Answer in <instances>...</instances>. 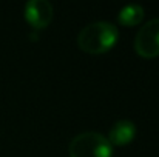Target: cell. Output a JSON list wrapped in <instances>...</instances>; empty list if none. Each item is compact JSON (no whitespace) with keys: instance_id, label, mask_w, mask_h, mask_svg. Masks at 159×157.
I'll use <instances>...</instances> for the list:
<instances>
[{"instance_id":"5","label":"cell","mask_w":159,"mask_h":157,"mask_svg":"<svg viewBox=\"0 0 159 157\" xmlns=\"http://www.w3.org/2000/svg\"><path fill=\"white\" fill-rule=\"evenodd\" d=\"M136 136V126L131 120H117L108 134V142L111 145H127Z\"/></svg>"},{"instance_id":"3","label":"cell","mask_w":159,"mask_h":157,"mask_svg":"<svg viewBox=\"0 0 159 157\" xmlns=\"http://www.w3.org/2000/svg\"><path fill=\"white\" fill-rule=\"evenodd\" d=\"M134 50L144 57L159 54V17L145 22L134 37Z\"/></svg>"},{"instance_id":"6","label":"cell","mask_w":159,"mask_h":157,"mask_svg":"<svg viewBox=\"0 0 159 157\" xmlns=\"http://www.w3.org/2000/svg\"><path fill=\"white\" fill-rule=\"evenodd\" d=\"M142 17H144V8L138 3H128L119 11L117 20L125 26H133L138 25L142 20Z\"/></svg>"},{"instance_id":"4","label":"cell","mask_w":159,"mask_h":157,"mask_svg":"<svg viewBox=\"0 0 159 157\" xmlns=\"http://www.w3.org/2000/svg\"><path fill=\"white\" fill-rule=\"evenodd\" d=\"M25 17L34 28H45L53 19V5L48 0H30L25 5Z\"/></svg>"},{"instance_id":"1","label":"cell","mask_w":159,"mask_h":157,"mask_svg":"<svg viewBox=\"0 0 159 157\" xmlns=\"http://www.w3.org/2000/svg\"><path fill=\"white\" fill-rule=\"evenodd\" d=\"M117 28L111 22L98 20L85 25L79 36H77V45L80 50L91 54L108 51L117 40Z\"/></svg>"},{"instance_id":"2","label":"cell","mask_w":159,"mask_h":157,"mask_svg":"<svg viewBox=\"0 0 159 157\" xmlns=\"http://www.w3.org/2000/svg\"><path fill=\"white\" fill-rule=\"evenodd\" d=\"M68 153L70 157H111L113 145L104 134L85 131L71 139Z\"/></svg>"}]
</instances>
